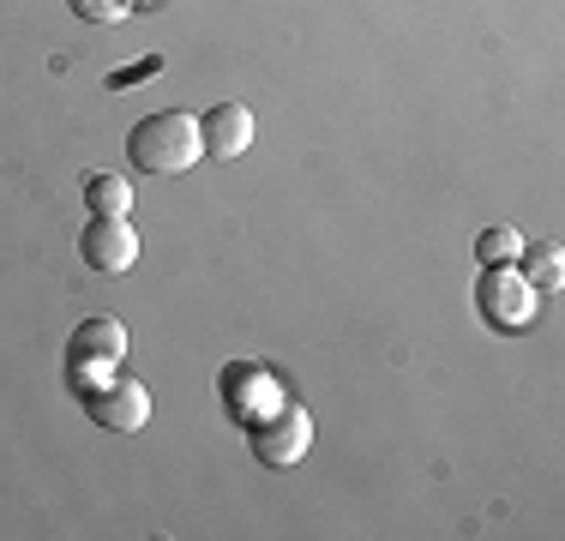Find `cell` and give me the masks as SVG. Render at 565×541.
<instances>
[{
	"label": "cell",
	"instance_id": "1",
	"mask_svg": "<svg viewBox=\"0 0 565 541\" xmlns=\"http://www.w3.org/2000/svg\"><path fill=\"white\" fill-rule=\"evenodd\" d=\"M127 157L139 162L145 174H186L205 157V132H199L193 115L163 108V115H145L139 127L127 132Z\"/></svg>",
	"mask_w": 565,
	"mask_h": 541
},
{
	"label": "cell",
	"instance_id": "2",
	"mask_svg": "<svg viewBox=\"0 0 565 541\" xmlns=\"http://www.w3.org/2000/svg\"><path fill=\"white\" fill-rule=\"evenodd\" d=\"M127 361V325L120 319H85L73 331V349H66V379H73V391L85 397V391L103 385V373L120 368Z\"/></svg>",
	"mask_w": 565,
	"mask_h": 541
},
{
	"label": "cell",
	"instance_id": "3",
	"mask_svg": "<svg viewBox=\"0 0 565 541\" xmlns=\"http://www.w3.org/2000/svg\"><path fill=\"white\" fill-rule=\"evenodd\" d=\"M247 445H253V457H259L265 469H289V464H301L307 457V445H313V415L301 410V403H289L282 397L277 410H265L259 422H247Z\"/></svg>",
	"mask_w": 565,
	"mask_h": 541
},
{
	"label": "cell",
	"instance_id": "4",
	"mask_svg": "<svg viewBox=\"0 0 565 541\" xmlns=\"http://www.w3.org/2000/svg\"><path fill=\"white\" fill-rule=\"evenodd\" d=\"M481 319L500 325V331H523V325L535 319V301H542V289H535L530 277H523L518 265H488V277H481Z\"/></svg>",
	"mask_w": 565,
	"mask_h": 541
},
{
	"label": "cell",
	"instance_id": "5",
	"mask_svg": "<svg viewBox=\"0 0 565 541\" xmlns=\"http://www.w3.org/2000/svg\"><path fill=\"white\" fill-rule=\"evenodd\" d=\"M85 410H90V422L109 427V433H145V422H151V391L139 379H103L97 391H85Z\"/></svg>",
	"mask_w": 565,
	"mask_h": 541
},
{
	"label": "cell",
	"instance_id": "6",
	"mask_svg": "<svg viewBox=\"0 0 565 541\" xmlns=\"http://www.w3.org/2000/svg\"><path fill=\"white\" fill-rule=\"evenodd\" d=\"M78 259L103 277H120V270L139 265V235H132L127 216H90V229L78 235Z\"/></svg>",
	"mask_w": 565,
	"mask_h": 541
},
{
	"label": "cell",
	"instance_id": "7",
	"mask_svg": "<svg viewBox=\"0 0 565 541\" xmlns=\"http://www.w3.org/2000/svg\"><path fill=\"white\" fill-rule=\"evenodd\" d=\"M277 403H282V391L265 368H253V361L247 368H241V361L223 368V410L235 415V422H259L265 410H277Z\"/></svg>",
	"mask_w": 565,
	"mask_h": 541
},
{
	"label": "cell",
	"instance_id": "8",
	"mask_svg": "<svg viewBox=\"0 0 565 541\" xmlns=\"http://www.w3.org/2000/svg\"><path fill=\"white\" fill-rule=\"evenodd\" d=\"M199 132H205V157H241L253 145V108L247 103H217L199 120Z\"/></svg>",
	"mask_w": 565,
	"mask_h": 541
},
{
	"label": "cell",
	"instance_id": "9",
	"mask_svg": "<svg viewBox=\"0 0 565 541\" xmlns=\"http://www.w3.org/2000/svg\"><path fill=\"white\" fill-rule=\"evenodd\" d=\"M518 270L535 283V289H559V277H565V253H559V241H523V253H518Z\"/></svg>",
	"mask_w": 565,
	"mask_h": 541
},
{
	"label": "cell",
	"instance_id": "10",
	"mask_svg": "<svg viewBox=\"0 0 565 541\" xmlns=\"http://www.w3.org/2000/svg\"><path fill=\"white\" fill-rule=\"evenodd\" d=\"M85 205H90V216H127L132 211V187L120 181V174H90Z\"/></svg>",
	"mask_w": 565,
	"mask_h": 541
},
{
	"label": "cell",
	"instance_id": "11",
	"mask_svg": "<svg viewBox=\"0 0 565 541\" xmlns=\"http://www.w3.org/2000/svg\"><path fill=\"white\" fill-rule=\"evenodd\" d=\"M518 253H523V235L518 229H481V241H476V259L481 265H518Z\"/></svg>",
	"mask_w": 565,
	"mask_h": 541
},
{
	"label": "cell",
	"instance_id": "12",
	"mask_svg": "<svg viewBox=\"0 0 565 541\" xmlns=\"http://www.w3.org/2000/svg\"><path fill=\"white\" fill-rule=\"evenodd\" d=\"M73 12L85 24H120L132 12V0H73Z\"/></svg>",
	"mask_w": 565,
	"mask_h": 541
},
{
	"label": "cell",
	"instance_id": "13",
	"mask_svg": "<svg viewBox=\"0 0 565 541\" xmlns=\"http://www.w3.org/2000/svg\"><path fill=\"white\" fill-rule=\"evenodd\" d=\"M132 7H145V0H132Z\"/></svg>",
	"mask_w": 565,
	"mask_h": 541
}]
</instances>
